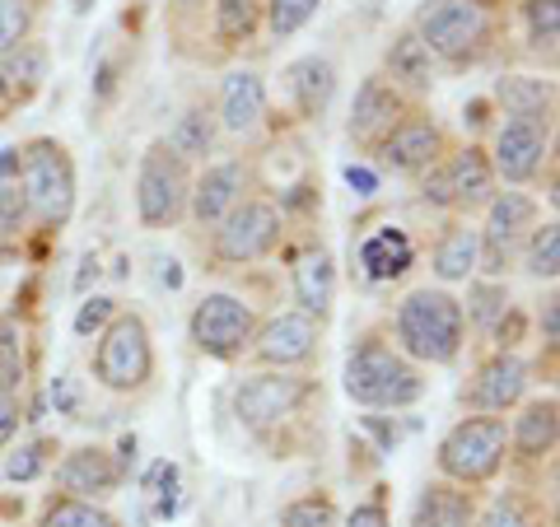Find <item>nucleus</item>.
<instances>
[{"instance_id":"1","label":"nucleus","mask_w":560,"mask_h":527,"mask_svg":"<svg viewBox=\"0 0 560 527\" xmlns=\"http://www.w3.org/2000/svg\"><path fill=\"white\" fill-rule=\"evenodd\" d=\"M397 341L416 360L448 364L463 346V304L444 290H416L397 308Z\"/></svg>"},{"instance_id":"2","label":"nucleus","mask_w":560,"mask_h":527,"mask_svg":"<svg viewBox=\"0 0 560 527\" xmlns=\"http://www.w3.org/2000/svg\"><path fill=\"white\" fill-rule=\"evenodd\" d=\"M346 397L360 407H411L420 397V374L388 346H360L346 360Z\"/></svg>"},{"instance_id":"3","label":"nucleus","mask_w":560,"mask_h":527,"mask_svg":"<svg viewBox=\"0 0 560 527\" xmlns=\"http://www.w3.org/2000/svg\"><path fill=\"white\" fill-rule=\"evenodd\" d=\"M420 43L425 51H440L448 61H463L471 51H481L490 38V5L486 0H430L420 10Z\"/></svg>"},{"instance_id":"4","label":"nucleus","mask_w":560,"mask_h":527,"mask_svg":"<svg viewBox=\"0 0 560 527\" xmlns=\"http://www.w3.org/2000/svg\"><path fill=\"white\" fill-rule=\"evenodd\" d=\"M24 168V201L28 210H38L47 224H61L75 206V168H70L66 150L51 145V140H33L20 154Z\"/></svg>"},{"instance_id":"5","label":"nucleus","mask_w":560,"mask_h":527,"mask_svg":"<svg viewBox=\"0 0 560 527\" xmlns=\"http://www.w3.org/2000/svg\"><path fill=\"white\" fill-rule=\"evenodd\" d=\"M504 444H510L504 420H495V415L463 420V425L440 444V467L448 471V477H458V481H486V477H495L500 471Z\"/></svg>"},{"instance_id":"6","label":"nucleus","mask_w":560,"mask_h":527,"mask_svg":"<svg viewBox=\"0 0 560 527\" xmlns=\"http://www.w3.org/2000/svg\"><path fill=\"white\" fill-rule=\"evenodd\" d=\"M94 374L103 388L113 393H131L150 378V337H145V323L140 318H117L98 341V355H94Z\"/></svg>"},{"instance_id":"7","label":"nucleus","mask_w":560,"mask_h":527,"mask_svg":"<svg viewBox=\"0 0 560 527\" xmlns=\"http://www.w3.org/2000/svg\"><path fill=\"white\" fill-rule=\"evenodd\" d=\"M183 197H187V178H183L178 154H168V145H150L145 164H140V178H136L140 220H145L150 230L173 224L178 210H183Z\"/></svg>"},{"instance_id":"8","label":"nucleus","mask_w":560,"mask_h":527,"mask_svg":"<svg viewBox=\"0 0 560 527\" xmlns=\"http://www.w3.org/2000/svg\"><path fill=\"white\" fill-rule=\"evenodd\" d=\"M248 337H253V308L238 304L234 294H210V298H201V308L191 313V341L215 360L238 355Z\"/></svg>"},{"instance_id":"9","label":"nucleus","mask_w":560,"mask_h":527,"mask_svg":"<svg viewBox=\"0 0 560 527\" xmlns=\"http://www.w3.org/2000/svg\"><path fill=\"white\" fill-rule=\"evenodd\" d=\"M308 383L304 378H290V374H257L248 378L243 388L234 393V411L243 425H271V420L290 415L294 407L304 401Z\"/></svg>"},{"instance_id":"10","label":"nucleus","mask_w":560,"mask_h":527,"mask_svg":"<svg viewBox=\"0 0 560 527\" xmlns=\"http://www.w3.org/2000/svg\"><path fill=\"white\" fill-rule=\"evenodd\" d=\"M280 238V215L267 201H248L230 210L220 230V257L224 261H257L261 253H271V243Z\"/></svg>"},{"instance_id":"11","label":"nucleus","mask_w":560,"mask_h":527,"mask_svg":"<svg viewBox=\"0 0 560 527\" xmlns=\"http://www.w3.org/2000/svg\"><path fill=\"white\" fill-rule=\"evenodd\" d=\"M541 154H547V121H541V117H510V121L500 127L495 168H500L510 183L533 178V173L541 168Z\"/></svg>"},{"instance_id":"12","label":"nucleus","mask_w":560,"mask_h":527,"mask_svg":"<svg viewBox=\"0 0 560 527\" xmlns=\"http://www.w3.org/2000/svg\"><path fill=\"white\" fill-rule=\"evenodd\" d=\"M490 197V164L481 150H463L448 168L425 183V201L434 206H481Z\"/></svg>"},{"instance_id":"13","label":"nucleus","mask_w":560,"mask_h":527,"mask_svg":"<svg viewBox=\"0 0 560 527\" xmlns=\"http://www.w3.org/2000/svg\"><path fill=\"white\" fill-rule=\"evenodd\" d=\"M537 215L533 197L523 191H504V197L490 206V224H486V271H504V257H510V243L518 238V230H528Z\"/></svg>"},{"instance_id":"14","label":"nucleus","mask_w":560,"mask_h":527,"mask_svg":"<svg viewBox=\"0 0 560 527\" xmlns=\"http://www.w3.org/2000/svg\"><path fill=\"white\" fill-rule=\"evenodd\" d=\"M313 346H318V327H313L308 313H285V318L261 327L257 355L267 364H300L313 355Z\"/></svg>"},{"instance_id":"15","label":"nucleus","mask_w":560,"mask_h":527,"mask_svg":"<svg viewBox=\"0 0 560 527\" xmlns=\"http://www.w3.org/2000/svg\"><path fill=\"white\" fill-rule=\"evenodd\" d=\"M528 388V364L514 360V355H495L481 374H477V388H471V401H477L481 411H504L514 407Z\"/></svg>"},{"instance_id":"16","label":"nucleus","mask_w":560,"mask_h":527,"mask_svg":"<svg viewBox=\"0 0 560 527\" xmlns=\"http://www.w3.org/2000/svg\"><path fill=\"white\" fill-rule=\"evenodd\" d=\"M285 84H290V94L300 103L304 117H323L331 94H337V66L327 57H304L285 70Z\"/></svg>"},{"instance_id":"17","label":"nucleus","mask_w":560,"mask_h":527,"mask_svg":"<svg viewBox=\"0 0 560 527\" xmlns=\"http://www.w3.org/2000/svg\"><path fill=\"white\" fill-rule=\"evenodd\" d=\"M434 154H440V131H434L430 121H401V127H393V136L383 140V160L397 173L430 168Z\"/></svg>"},{"instance_id":"18","label":"nucleus","mask_w":560,"mask_h":527,"mask_svg":"<svg viewBox=\"0 0 560 527\" xmlns=\"http://www.w3.org/2000/svg\"><path fill=\"white\" fill-rule=\"evenodd\" d=\"M401 113L397 94L383 80H364L355 94V108H350V136L355 140H378L383 131H393V121Z\"/></svg>"},{"instance_id":"19","label":"nucleus","mask_w":560,"mask_h":527,"mask_svg":"<svg viewBox=\"0 0 560 527\" xmlns=\"http://www.w3.org/2000/svg\"><path fill=\"white\" fill-rule=\"evenodd\" d=\"M238 191H243V168H238V164H220V168H210L206 178L197 183V191H191V215H197L201 224L224 220V215L234 210Z\"/></svg>"},{"instance_id":"20","label":"nucleus","mask_w":560,"mask_h":527,"mask_svg":"<svg viewBox=\"0 0 560 527\" xmlns=\"http://www.w3.org/2000/svg\"><path fill=\"white\" fill-rule=\"evenodd\" d=\"M57 477H61V485L70 490V495H103V490L117 485L121 467L103 448H80V453H70Z\"/></svg>"},{"instance_id":"21","label":"nucleus","mask_w":560,"mask_h":527,"mask_svg":"<svg viewBox=\"0 0 560 527\" xmlns=\"http://www.w3.org/2000/svg\"><path fill=\"white\" fill-rule=\"evenodd\" d=\"M360 267L370 280H393L411 267V238L397 230V224H383V230H374L370 238H364L360 248Z\"/></svg>"},{"instance_id":"22","label":"nucleus","mask_w":560,"mask_h":527,"mask_svg":"<svg viewBox=\"0 0 560 527\" xmlns=\"http://www.w3.org/2000/svg\"><path fill=\"white\" fill-rule=\"evenodd\" d=\"M261 108H267V90L253 70H234L224 80V94H220V113H224V127L230 131H253Z\"/></svg>"},{"instance_id":"23","label":"nucleus","mask_w":560,"mask_h":527,"mask_svg":"<svg viewBox=\"0 0 560 527\" xmlns=\"http://www.w3.org/2000/svg\"><path fill=\"white\" fill-rule=\"evenodd\" d=\"M294 294H300V304L308 313H318V318L331 308V294H337V271H331V257L323 248L300 257V267H294Z\"/></svg>"},{"instance_id":"24","label":"nucleus","mask_w":560,"mask_h":527,"mask_svg":"<svg viewBox=\"0 0 560 527\" xmlns=\"http://www.w3.org/2000/svg\"><path fill=\"white\" fill-rule=\"evenodd\" d=\"M556 430H560V420H556V401H533L528 411L518 415V430H514V444L523 458H541V453H551L556 448Z\"/></svg>"},{"instance_id":"25","label":"nucleus","mask_w":560,"mask_h":527,"mask_svg":"<svg viewBox=\"0 0 560 527\" xmlns=\"http://www.w3.org/2000/svg\"><path fill=\"white\" fill-rule=\"evenodd\" d=\"M471 523V500L463 490L430 485L416 504V527H467Z\"/></svg>"},{"instance_id":"26","label":"nucleus","mask_w":560,"mask_h":527,"mask_svg":"<svg viewBox=\"0 0 560 527\" xmlns=\"http://www.w3.org/2000/svg\"><path fill=\"white\" fill-rule=\"evenodd\" d=\"M388 70H393V80L411 84V90H430L434 84L430 51H425V43H420L416 33H401V38L388 47Z\"/></svg>"},{"instance_id":"27","label":"nucleus","mask_w":560,"mask_h":527,"mask_svg":"<svg viewBox=\"0 0 560 527\" xmlns=\"http://www.w3.org/2000/svg\"><path fill=\"white\" fill-rule=\"evenodd\" d=\"M481 261V238L471 230H453L440 253H434V271H440V280H467L471 271H477Z\"/></svg>"},{"instance_id":"28","label":"nucleus","mask_w":560,"mask_h":527,"mask_svg":"<svg viewBox=\"0 0 560 527\" xmlns=\"http://www.w3.org/2000/svg\"><path fill=\"white\" fill-rule=\"evenodd\" d=\"M500 103L510 108V117H541L551 108V84L528 80V75H514L500 84Z\"/></svg>"},{"instance_id":"29","label":"nucleus","mask_w":560,"mask_h":527,"mask_svg":"<svg viewBox=\"0 0 560 527\" xmlns=\"http://www.w3.org/2000/svg\"><path fill=\"white\" fill-rule=\"evenodd\" d=\"M24 383V346H20V327H14V318H5L0 313V393H20Z\"/></svg>"},{"instance_id":"30","label":"nucleus","mask_w":560,"mask_h":527,"mask_svg":"<svg viewBox=\"0 0 560 527\" xmlns=\"http://www.w3.org/2000/svg\"><path fill=\"white\" fill-rule=\"evenodd\" d=\"M210 136H215L210 117H206V113H187L178 127H173L168 145H173V154H178V160H191V154H206V150H210Z\"/></svg>"},{"instance_id":"31","label":"nucleus","mask_w":560,"mask_h":527,"mask_svg":"<svg viewBox=\"0 0 560 527\" xmlns=\"http://www.w3.org/2000/svg\"><path fill=\"white\" fill-rule=\"evenodd\" d=\"M215 28H220L224 43H243L257 28V0H220Z\"/></svg>"},{"instance_id":"32","label":"nucleus","mask_w":560,"mask_h":527,"mask_svg":"<svg viewBox=\"0 0 560 527\" xmlns=\"http://www.w3.org/2000/svg\"><path fill=\"white\" fill-rule=\"evenodd\" d=\"M43 527H117V523L103 514V508L84 504V500H57V504L47 508Z\"/></svg>"},{"instance_id":"33","label":"nucleus","mask_w":560,"mask_h":527,"mask_svg":"<svg viewBox=\"0 0 560 527\" xmlns=\"http://www.w3.org/2000/svg\"><path fill=\"white\" fill-rule=\"evenodd\" d=\"M528 271L541 276V280H556V271H560V230H556V224H541V230L533 234Z\"/></svg>"},{"instance_id":"34","label":"nucleus","mask_w":560,"mask_h":527,"mask_svg":"<svg viewBox=\"0 0 560 527\" xmlns=\"http://www.w3.org/2000/svg\"><path fill=\"white\" fill-rule=\"evenodd\" d=\"M528 33H533V47L541 51H556L560 38V5L556 0H528Z\"/></svg>"},{"instance_id":"35","label":"nucleus","mask_w":560,"mask_h":527,"mask_svg":"<svg viewBox=\"0 0 560 527\" xmlns=\"http://www.w3.org/2000/svg\"><path fill=\"white\" fill-rule=\"evenodd\" d=\"M323 0H271V28L276 38H290V33H300L313 14H318Z\"/></svg>"},{"instance_id":"36","label":"nucleus","mask_w":560,"mask_h":527,"mask_svg":"<svg viewBox=\"0 0 560 527\" xmlns=\"http://www.w3.org/2000/svg\"><path fill=\"white\" fill-rule=\"evenodd\" d=\"M28 20H33V10H28V0H0V51H10L14 43L28 33Z\"/></svg>"},{"instance_id":"37","label":"nucleus","mask_w":560,"mask_h":527,"mask_svg":"<svg viewBox=\"0 0 560 527\" xmlns=\"http://www.w3.org/2000/svg\"><path fill=\"white\" fill-rule=\"evenodd\" d=\"M504 313H510V294H504V285H477L471 290V318H477L481 327L500 323Z\"/></svg>"},{"instance_id":"38","label":"nucleus","mask_w":560,"mask_h":527,"mask_svg":"<svg viewBox=\"0 0 560 527\" xmlns=\"http://www.w3.org/2000/svg\"><path fill=\"white\" fill-rule=\"evenodd\" d=\"M331 523H337V514H331L327 500H300L280 514V527H331Z\"/></svg>"},{"instance_id":"39","label":"nucleus","mask_w":560,"mask_h":527,"mask_svg":"<svg viewBox=\"0 0 560 527\" xmlns=\"http://www.w3.org/2000/svg\"><path fill=\"white\" fill-rule=\"evenodd\" d=\"M28 215V201H24V187L20 183H0V234H14Z\"/></svg>"},{"instance_id":"40","label":"nucleus","mask_w":560,"mask_h":527,"mask_svg":"<svg viewBox=\"0 0 560 527\" xmlns=\"http://www.w3.org/2000/svg\"><path fill=\"white\" fill-rule=\"evenodd\" d=\"M43 444H33V448H20V453H14V458L5 462V477L10 481H33V477H38V471H43Z\"/></svg>"},{"instance_id":"41","label":"nucleus","mask_w":560,"mask_h":527,"mask_svg":"<svg viewBox=\"0 0 560 527\" xmlns=\"http://www.w3.org/2000/svg\"><path fill=\"white\" fill-rule=\"evenodd\" d=\"M113 318V298H103V294H94L90 298V304H84L80 308V318H75V331H80V337H90V331H98L103 323H108Z\"/></svg>"},{"instance_id":"42","label":"nucleus","mask_w":560,"mask_h":527,"mask_svg":"<svg viewBox=\"0 0 560 527\" xmlns=\"http://www.w3.org/2000/svg\"><path fill=\"white\" fill-rule=\"evenodd\" d=\"M51 401H57V415H75L80 411V383L75 374H61L51 383Z\"/></svg>"},{"instance_id":"43","label":"nucleus","mask_w":560,"mask_h":527,"mask_svg":"<svg viewBox=\"0 0 560 527\" xmlns=\"http://www.w3.org/2000/svg\"><path fill=\"white\" fill-rule=\"evenodd\" d=\"M477 527H528V518H523L514 504H495V508H490V514H486Z\"/></svg>"},{"instance_id":"44","label":"nucleus","mask_w":560,"mask_h":527,"mask_svg":"<svg viewBox=\"0 0 560 527\" xmlns=\"http://www.w3.org/2000/svg\"><path fill=\"white\" fill-rule=\"evenodd\" d=\"M346 527H388V514H383L378 504H364V508H355V514L346 518Z\"/></svg>"},{"instance_id":"45","label":"nucleus","mask_w":560,"mask_h":527,"mask_svg":"<svg viewBox=\"0 0 560 527\" xmlns=\"http://www.w3.org/2000/svg\"><path fill=\"white\" fill-rule=\"evenodd\" d=\"M346 183L355 187L360 197H374V191H378V178H374L370 168H360V164H350V168H346Z\"/></svg>"},{"instance_id":"46","label":"nucleus","mask_w":560,"mask_h":527,"mask_svg":"<svg viewBox=\"0 0 560 527\" xmlns=\"http://www.w3.org/2000/svg\"><path fill=\"white\" fill-rule=\"evenodd\" d=\"M556 327H560V308H556V298H547V313H541V337H547L556 346Z\"/></svg>"},{"instance_id":"47","label":"nucleus","mask_w":560,"mask_h":527,"mask_svg":"<svg viewBox=\"0 0 560 527\" xmlns=\"http://www.w3.org/2000/svg\"><path fill=\"white\" fill-rule=\"evenodd\" d=\"M14 425H20V411H14L10 401H0V444L14 434Z\"/></svg>"},{"instance_id":"48","label":"nucleus","mask_w":560,"mask_h":527,"mask_svg":"<svg viewBox=\"0 0 560 527\" xmlns=\"http://www.w3.org/2000/svg\"><path fill=\"white\" fill-rule=\"evenodd\" d=\"M518 331H523V318H518V313H510V323L500 318V346H514V341H518Z\"/></svg>"},{"instance_id":"49","label":"nucleus","mask_w":560,"mask_h":527,"mask_svg":"<svg viewBox=\"0 0 560 527\" xmlns=\"http://www.w3.org/2000/svg\"><path fill=\"white\" fill-rule=\"evenodd\" d=\"M160 280L168 290H178L183 285V271H178V261H160Z\"/></svg>"},{"instance_id":"50","label":"nucleus","mask_w":560,"mask_h":527,"mask_svg":"<svg viewBox=\"0 0 560 527\" xmlns=\"http://www.w3.org/2000/svg\"><path fill=\"white\" fill-rule=\"evenodd\" d=\"M98 5V0H70V10H75V14H84V10H94Z\"/></svg>"},{"instance_id":"51","label":"nucleus","mask_w":560,"mask_h":527,"mask_svg":"<svg viewBox=\"0 0 560 527\" xmlns=\"http://www.w3.org/2000/svg\"><path fill=\"white\" fill-rule=\"evenodd\" d=\"M5 257H10V253H5V248H0V261H5Z\"/></svg>"}]
</instances>
